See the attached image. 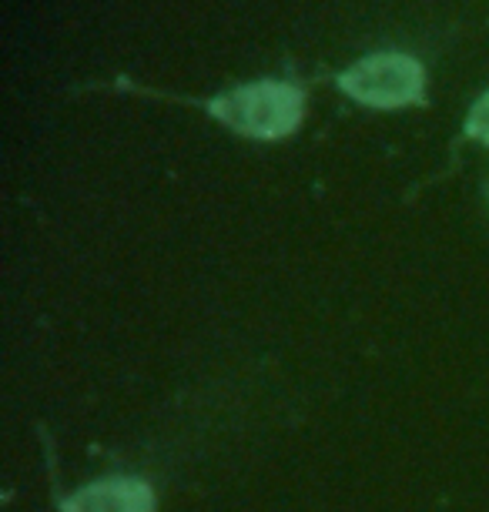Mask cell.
<instances>
[{
    "label": "cell",
    "mask_w": 489,
    "mask_h": 512,
    "mask_svg": "<svg viewBox=\"0 0 489 512\" xmlns=\"http://www.w3.org/2000/svg\"><path fill=\"white\" fill-rule=\"evenodd\" d=\"M212 114L245 138H285L302 121V91L289 81H255L215 98Z\"/></svg>",
    "instance_id": "1"
},
{
    "label": "cell",
    "mask_w": 489,
    "mask_h": 512,
    "mask_svg": "<svg viewBox=\"0 0 489 512\" xmlns=\"http://www.w3.org/2000/svg\"><path fill=\"white\" fill-rule=\"evenodd\" d=\"M342 91L372 108H402L419 104L426 94V74L409 54H369L339 77Z\"/></svg>",
    "instance_id": "2"
},
{
    "label": "cell",
    "mask_w": 489,
    "mask_h": 512,
    "mask_svg": "<svg viewBox=\"0 0 489 512\" xmlns=\"http://www.w3.org/2000/svg\"><path fill=\"white\" fill-rule=\"evenodd\" d=\"M64 512H155V492L141 479H104L61 502Z\"/></svg>",
    "instance_id": "3"
},
{
    "label": "cell",
    "mask_w": 489,
    "mask_h": 512,
    "mask_svg": "<svg viewBox=\"0 0 489 512\" xmlns=\"http://www.w3.org/2000/svg\"><path fill=\"white\" fill-rule=\"evenodd\" d=\"M466 134L476 141L489 144V94L483 101H476V108L469 111V121H466Z\"/></svg>",
    "instance_id": "4"
}]
</instances>
